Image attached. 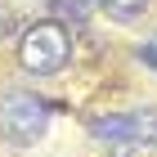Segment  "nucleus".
I'll return each instance as SVG.
<instances>
[{
    "label": "nucleus",
    "instance_id": "nucleus-4",
    "mask_svg": "<svg viewBox=\"0 0 157 157\" xmlns=\"http://www.w3.org/2000/svg\"><path fill=\"white\" fill-rule=\"evenodd\" d=\"M54 23H85L94 13V0H54Z\"/></svg>",
    "mask_w": 157,
    "mask_h": 157
},
{
    "label": "nucleus",
    "instance_id": "nucleus-2",
    "mask_svg": "<svg viewBox=\"0 0 157 157\" xmlns=\"http://www.w3.org/2000/svg\"><path fill=\"white\" fill-rule=\"evenodd\" d=\"M49 130V103L32 90H5L0 94V139H9V144L27 148L45 139Z\"/></svg>",
    "mask_w": 157,
    "mask_h": 157
},
{
    "label": "nucleus",
    "instance_id": "nucleus-1",
    "mask_svg": "<svg viewBox=\"0 0 157 157\" xmlns=\"http://www.w3.org/2000/svg\"><path fill=\"white\" fill-rule=\"evenodd\" d=\"M72 59V36L63 23H32L18 36V63L32 76H54Z\"/></svg>",
    "mask_w": 157,
    "mask_h": 157
},
{
    "label": "nucleus",
    "instance_id": "nucleus-6",
    "mask_svg": "<svg viewBox=\"0 0 157 157\" xmlns=\"http://www.w3.org/2000/svg\"><path fill=\"white\" fill-rule=\"evenodd\" d=\"M139 63H144L148 72H157V36H148L144 45H139Z\"/></svg>",
    "mask_w": 157,
    "mask_h": 157
},
{
    "label": "nucleus",
    "instance_id": "nucleus-5",
    "mask_svg": "<svg viewBox=\"0 0 157 157\" xmlns=\"http://www.w3.org/2000/svg\"><path fill=\"white\" fill-rule=\"evenodd\" d=\"M99 9L108 13V18H117V23H135L148 9V0H99Z\"/></svg>",
    "mask_w": 157,
    "mask_h": 157
},
{
    "label": "nucleus",
    "instance_id": "nucleus-3",
    "mask_svg": "<svg viewBox=\"0 0 157 157\" xmlns=\"http://www.w3.org/2000/svg\"><path fill=\"white\" fill-rule=\"evenodd\" d=\"M85 126H90L94 139H108V144L157 148V108H148V112H108V117H90Z\"/></svg>",
    "mask_w": 157,
    "mask_h": 157
}]
</instances>
